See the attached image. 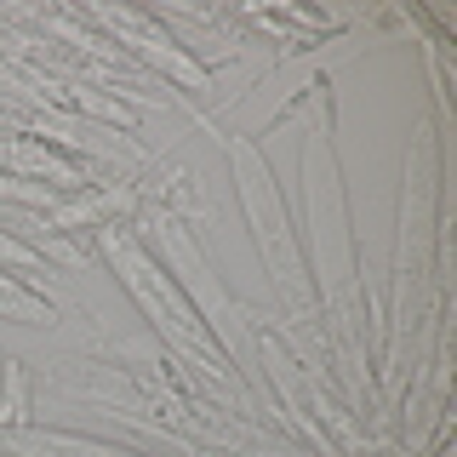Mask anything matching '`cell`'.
<instances>
[{
  "label": "cell",
  "instance_id": "6da1fadb",
  "mask_svg": "<svg viewBox=\"0 0 457 457\" xmlns=\"http://www.w3.org/2000/svg\"><path fill=\"white\" fill-rule=\"evenodd\" d=\"M0 309H6V314H18V320H40V314L52 320V309H40L35 297H23V292H18V286H12L6 275H0Z\"/></svg>",
  "mask_w": 457,
  "mask_h": 457
}]
</instances>
